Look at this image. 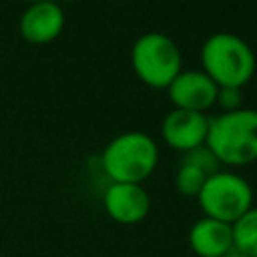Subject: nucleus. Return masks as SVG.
Instances as JSON below:
<instances>
[{
  "label": "nucleus",
  "instance_id": "nucleus-1",
  "mask_svg": "<svg viewBox=\"0 0 257 257\" xmlns=\"http://www.w3.org/2000/svg\"><path fill=\"white\" fill-rule=\"evenodd\" d=\"M205 145L221 165L243 167L257 161V110L239 108L209 118Z\"/></svg>",
  "mask_w": 257,
  "mask_h": 257
},
{
  "label": "nucleus",
  "instance_id": "nucleus-2",
  "mask_svg": "<svg viewBox=\"0 0 257 257\" xmlns=\"http://www.w3.org/2000/svg\"><path fill=\"white\" fill-rule=\"evenodd\" d=\"M203 72L217 86H245L255 74L253 48L231 32L211 34L201 48Z\"/></svg>",
  "mask_w": 257,
  "mask_h": 257
},
{
  "label": "nucleus",
  "instance_id": "nucleus-3",
  "mask_svg": "<svg viewBox=\"0 0 257 257\" xmlns=\"http://www.w3.org/2000/svg\"><path fill=\"white\" fill-rule=\"evenodd\" d=\"M100 163L110 183L143 185L157 169L159 147L147 133H122L104 147Z\"/></svg>",
  "mask_w": 257,
  "mask_h": 257
},
{
  "label": "nucleus",
  "instance_id": "nucleus-4",
  "mask_svg": "<svg viewBox=\"0 0 257 257\" xmlns=\"http://www.w3.org/2000/svg\"><path fill=\"white\" fill-rule=\"evenodd\" d=\"M131 64L147 86L167 88L181 72V50L167 34L145 32L131 48Z\"/></svg>",
  "mask_w": 257,
  "mask_h": 257
},
{
  "label": "nucleus",
  "instance_id": "nucleus-5",
  "mask_svg": "<svg viewBox=\"0 0 257 257\" xmlns=\"http://www.w3.org/2000/svg\"><path fill=\"white\" fill-rule=\"evenodd\" d=\"M197 201L205 217L233 225L253 207V189L243 177L217 171L205 181Z\"/></svg>",
  "mask_w": 257,
  "mask_h": 257
},
{
  "label": "nucleus",
  "instance_id": "nucleus-6",
  "mask_svg": "<svg viewBox=\"0 0 257 257\" xmlns=\"http://www.w3.org/2000/svg\"><path fill=\"white\" fill-rule=\"evenodd\" d=\"M102 205L114 223L137 225L149 215L151 197L139 183H110L104 191Z\"/></svg>",
  "mask_w": 257,
  "mask_h": 257
},
{
  "label": "nucleus",
  "instance_id": "nucleus-7",
  "mask_svg": "<svg viewBox=\"0 0 257 257\" xmlns=\"http://www.w3.org/2000/svg\"><path fill=\"white\" fill-rule=\"evenodd\" d=\"M167 90L175 108L205 112L215 104L219 86L203 70H181Z\"/></svg>",
  "mask_w": 257,
  "mask_h": 257
},
{
  "label": "nucleus",
  "instance_id": "nucleus-8",
  "mask_svg": "<svg viewBox=\"0 0 257 257\" xmlns=\"http://www.w3.org/2000/svg\"><path fill=\"white\" fill-rule=\"evenodd\" d=\"M207 131H209V118L205 112H195V110H183V108H173L161 124V133L165 143L181 153L193 151L207 141Z\"/></svg>",
  "mask_w": 257,
  "mask_h": 257
},
{
  "label": "nucleus",
  "instance_id": "nucleus-9",
  "mask_svg": "<svg viewBox=\"0 0 257 257\" xmlns=\"http://www.w3.org/2000/svg\"><path fill=\"white\" fill-rule=\"evenodd\" d=\"M64 28V12L58 2L30 4L20 16V36L30 44H48Z\"/></svg>",
  "mask_w": 257,
  "mask_h": 257
},
{
  "label": "nucleus",
  "instance_id": "nucleus-10",
  "mask_svg": "<svg viewBox=\"0 0 257 257\" xmlns=\"http://www.w3.org/2000/svg\"><path fill=\"white\" fill-rule=\"evenodd\" d=\"M189 247L197 257H225L233 249V225L201 217L189 229Z\"/></svg>",
  "mask_w": 257,
  "mask_h": 257
},
{
  "label": "nucleus",
  "instance_id": "nucleus-11",
  "mask_svg": "<svg viewBox=\"0 0 257 257\" xmlns=\"http://www.w3.org/2000/svg\"><path fill=\"white\" fill-rule=\"evenodd\" d=\"M233 247L249 257H257V207H251L233 223Z\"/></svg>",
  "mask_w": 257,
  "mask_h": 257
},
{
  "label": "nucleus",
  "instance_id": "nucleus-12",
  "mask_svg": "<svg viewBox=\"0 0 257 257\" xmlns=\"http://www.w3.org/2000/svg\"><path fill=\"white\" fill-rule=\"evenodd\" d=\"M207 179H209V175H205L199 167L181 161V165L177 169V175H175V189L183 197H197Z\"/></svg>",
  "mask_w": 257,
  "mask_h": 257
},
{
  "label": "nucleus",
  "instance_id": "nucleus-13",
  "mask_svg": "<svg viewBox=\"0 0 257 257\" xmlns=\"http://www.w3.org/2000/svg\"><path fill=\"white\" fill-rule=\"evenodd\" d=\"M183 161L185 163H191V165H195V167H199L205 175H215L217 171H219V161H217V157L209 151V147L207 145H201V147H197V149H193V151H187V153H183Z\"/></svg>",
  "mask_w": 257,
  "mask_h": 257
},
{
  "label": "nucleus",
  "instance_id": "nucleus-14",
  "mask_svg": "<svg viewBox=\"0 0 257 257\" xmlns=\"http://www.w3.org/2000/svg\"><path fill=\"white\" fill-rule=\"evenodd\" d=\"M241 100H243L241 88H235V86H219L215 104H219L223 108V112H231V110H239L241 108Z\"/></svg>",
  "mask_w": 257,
  "mask_h": 257
},
{
  "label": "nucleus",
  "instance_id": "nucleus-15",
  "mask_svg": "<svg viewBox=\"0 0 257 257\" xmlns=\"http://www.w3.org/2000/svg\"><path fill=\"white\" fill-rule=\"evenodd\" d=\"M225 257H249V255H245V253H241V251H237V249L233 247V249H231V251H229Z\"/></svg>",
  "mask_w": 257,
  "mask_h": 257
},
{
  "label": "nucleus",
  "instance_id": "nucleus-16",
  "mask_svg": "<svg viewBox=\"0 0 257 257\" xmlns=\"http://www.w3.org/2000/svg\"><path fill=\"white\" fill-rule=\"evenodd\" d=\"M28 4H36V2H56V0H24Z\"/></svg>",
  "mask_w": 257,
  "mask_h": 257
},
{
  "label": "nucleus",
  "instance_id": "nucleus-17",
  "mask_svg": "<svg viewBox=\"0 0 257 257\" xmlns=\"http://www.w3.org/2000/svg\"><path fill=\"white\" fill-rule=\"evenodd\" d=\"M64 2H76V0H64Z\"/></svg>",
  "mask_w": 257,
  "mask_h": 257
}]
</instances>
